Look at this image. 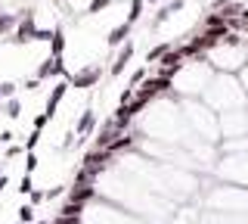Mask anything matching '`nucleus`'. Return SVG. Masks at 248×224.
I'll list each match as a JSON object with an SVG mask.
<instances>
[{"label": "nucleus", "mask_w": 248, "mask_h": 224, "mask_svg": "<svg viewBox=\"0 0 248 224\" xmlns=\"http://www.w3.org/2000/svg\"><path fill=\"white\" fill-rule=\"evenodd\" d=\"M242 16H245V19H248V10H242Z\"/></svg>", "instance_id": "nucleus-34"}, {"label": "nucleus", "mask_w": 248, "mask_h": 224, "mask_svg": "<svg viewBox=\"0 0 248 224\" xmlns=\"http://www.w3.org/2000/svg\"><path fill=\"white\" fill-rule=\"evenodd\" d=\"M143 81H146V69H137V72H134V75H130V81H127V87H134V90H137V87H140V84H143Z\"/></svg>", "instance_id": "nucleus-21"}, {"label": "nucleus", "mask_w": 248, "mask_h": 224, "mask_svg": "<svg viewBox=\"0 0 248 224\" xmlns=\"http://www.w3.org/2000/svg\"><path fill=\"white\" fill-rule=\"evenodd\" d=\"M37 37V25H34V16H31V10H25V16L19 19V25H16V32L10 34L13 44H19V47H25Z\"/></svg>", "instance_id": "nucleus-1"}, {"label": "nucleus", "mask_w": 248, "mask_h": 224, "mask_svg": "<svg viewBox=\"0 0 248 224\" xmlns=\"http://www.w3.org/2000/svg\"><path fill=\"white\" fill-rule=\"evenodd\" d=\"M108 162H112V153L108 150H90L87 156H84V168H87L90 174H99Z\"/></svg>", "instance_id": "nucleus-3"}, {"label": "nucleus", "mask_w": 248, "mask_h": 224, "mask_svg": "<svg viewBox=\"0 0 248 224\" xmlns=\"http://www.w3.org/2000/svg\"><path fill=\"white\" fill-rule=\"evenodd\" d=\"M130 28H134V25H130V22L124 19L121 25H115L112 32H108V37H106V44H108V47H121V44H124V41H127V37H130Z\"/></svg>", "instance_id": "nucleus-8"}, {"label": "nucleus", "mask_w": 248, "mask_h": 224, "mask_svg": "<svg viewBox=\"0 0 248 224\" xmlns=\"http://www.w3.org/2000/svg\"><path fill=\"white\" fill-rule=\"evenodd\" d=\"M16 25H19V19L13 13H0V34H13Z\"/></svg>", "instance_id": "nucleus-12"}, {"label": "nucleus", "mask_w": 248, "mask_h": 224, "mask_svg": "<svg viewBox=\"0 0 248 224\" xmlns=\"http://www.w3.org/2000/svg\"><path fill=\"white\" fill-rule=\"evenodd\" d=\"M146 3H158V0H146Z\"/></svg>", "instance_id": "nucleus-35"}, {"label": "nucleus", "mask_w": 248, "mask_h": 224, "mask_svg": "<svg viewBox=\"0 0 248 224\" xmlns=\"http://www.w3.org/2000/svg\"><path fill=\"white\" fill-rule=\"evenodd\" d=\"M227 25V19H223V13H205V28H223Z\"/></svg>", "instance_id": "nucleus-14"}, {"label": "nucleus", "mask_w": 248, "mask_h": 224, "mask_svg": "<svg viewBox=\"0 0 248 224\" xmlns=\"http://www.w3.org/2000/svg\"><path fill=\"white\" fill-rule=\"evenodd\" d=\"M37 168V156H34V150H28V156H25V172L31 174Z\"/></svg>", "instance_id": "nucleus-25"}, {"label": "nucleus", "mask_w": 248, "mask_h": 224, "mask_svg": "<svg viewBox=\"0 0 248 224\" xmlns=\"http://www.w3.org/2000/svg\"><path fill=\"white\" fill-rule=\"evenodd\" d=\"M46 121H50V115H46V112H41V115L34 119V125H31V128H34V131H44V128H46Z\"/></svg>", "instance_id": "nucleus-26"}, {"label": "nucleus", "mask_w": 248, "mask_h": 224, "mask_svg": "<svg viewBox=\"0 0 248 224\" xmlns=\"http://www.w3.org/2000/svg\"><path fill=\"white\" fill-rule=\"evenodd\" d=\"M34 215H37V212H34V206H31V203H25V206L19 208V221H22V224H31V221H34Z\"/></svg>", "instance_id": "nucleus-19"}, {"label": "nucleus", "mask_w": 248, "mask_h": 224, "mask_svg": "<svg viewBox=\"0 0 248 224\" xmlns=\"http://www.w3.org/2000/svg\"><path fill=\"white\" fill-rule=\"evenodd\" d=\"M0 143H13V131H3V134H0Z\"/></svg>", "instance_id": "nucleus-31"}, {"label": "nucleus", "mask_w": 248, "mask_h": 224, "mask_svg": "<svg viewBox=\"0 0 248 224\" xmlns=\"http://www.w3.org/2000/svg\"><path fill=\"white\" fill-rule=\"evenodd\" d=\"M103 78V69L99 66H90V69H81L78 75H72V87H81V90H87V87H96V81Z\"/></svg>", "instance_id": "nucleus-2"}, {"label": "nucleus", "mask_w": 248, "mask_h": 224, "mask_svg": "<svg viewBox=\"0 0 248 224\" xmlns=\"http://www.w3.org/2000/svg\"><path fill=\"white\" fill-rule=\"evenodd\" d=\"M62 53H65V32L56 28L50 37V56H62Z\"/></svg>", "instance_id": "nucleus-10"}, {"label": "nucleus", "mask_w": 248, "mask_h": 224, "mask_svg": "<svg viewBox=\"0 0 248 224\" xmlns=\"http://www.w3.org/2000/svg\"><path fill=\"white\" fill-rule=\"evenodd\" d=\"M170 50H174V47H170L168 41H165V44H155V47H152L149 53H146V63H158V59H165Z\"/></svg>", "instance_id": "nucleus-11"}, {"label": "nucleus", "mask_w": 248, "mask_h": 224, "mask_svg": "<svg viewBox=\"0 0 248 224\" xmlns=\"http://www.w3.org/2000/svg\"><path fill=\"white\" fill-rule=\"evenodd\" d=\"M37 140H41V131H34V128H31V134H28V140H25V153H28V150H34Z\"/></svg>", "instance_id": "nucleus-23"}, {"label": "nucleus", "mask_w": 248, "mask_h": 224, "mask_svg": "<svg viewBox=\"0 0 248 224\" xmlns=\"http://www.w3.org/2000/svg\"><path fill=\"white\" fill-rule=\"evenodd\" d=\"M93 128H96V112H93V109H84L81 119H78V125H75V134L78 137H90Z\"/></svg>", "instance_id": "nucleus-7"}, {"label": "nucleus", "mask_w": 248, "mask_h": 224, "mask_svg": "<svg viewBox=\"0 0 248 224\" xmlns=\"http://www.w3.org/2000/svg\"><path fill=\"white\" fill-rule=\"evenodd\" d=\"M121 134V128H118V121L115 119H108L103 128H99V137H96V150H108V143L115 140V137Z\"/></svg>", "instance_id": "nucleus-4"}, {"label": "nucleus", "mask_w": 248, "mask_h": 224, "mask_svg": "<svg viewBox=\"0 0 248 224\" xmlns=\"http://www.w3.org/2000/svg\"><path fill=\"white\" fill-rule=\"evenodd\" d=\"M65 94H68V84H65V81H59L56 87L50 90V97H46V109H44L46 115H50V119L56 115V109H59V103H62V100H65Z\"/></svg>", "instance_id": "nucleus-5"}, {"label": "nucleus", "mask_w": 248, "mask_h": 224, "mask_svg": "<svg viewBox=\"0 0 248 224\" xmlns=\"http://www.w3.org/2000/svg\"><path fill=\"white\" fill-rule=\"evenodd\" d=\"M53 32H56V28H37V37H34V41H50Z\"/></svg>", "instance_id": "nucleus-27"}, {"label": "nucleus", "mask_w": 248, "mask_h": 224, "mask_svg": "<svg viewBox=\"0 0 248 224\" xmlns=\"http://www.w3.org/2000/svg\"><path fill=\"white\" fill-rule=\"evenodd\" d=\"M6 184H10V177H6V174H0V190H3Z\"/></svg>", "instance_id": "nucleus-32"}, {"label": "nucleus", "mask_w": 248, "mask_h": 224, "mask_svg": "<svg viewBox=\"0 0 248 224\" xmlns=\"http://www.w3.org/2000/svg\"><path fill=\"white\" fill-rule=\"evenodd\" d=\"M16 87H19L16 81H0V100H10V97H16Z\"/></svg>", "instance_id": "nucleus-20"}, {"label": "nucleus", "mask_w": 248, "mask_h": 224, "mask_svg": "<svg viewBox=\"0 0 248 224\" xmlns=\"http://www.w3.org/2000/svg\"><path fill=\"white\" fill-rule=\"evenodd\" d=\"M68 196H72L75 203H87V199H93V196H96V190H93V184H75Z\"/></svg>", "instance_id": "nucleus-9"}, {"label": "nucleus", "mask_w": 248, "mask_h": 224, "mask_svg": "<svg viewBox=\"0 0 248 224\" xmlns=\"http://www.w3.org/2000/svg\"><path fill=\"white\" fill-rule=\"evenodd\" d=\"M143 6H146V0H130V10H127V22H130V25L143 16Z\"/></svg>", "instance_id": "nucleus-16"}, {"label": "nucleus", "mask_w": 248, "mask_h": 224, "mask_svg": "<svg viewBox=\"0 0 248 224\" xmlns=\"http://www.w3.org/2000/svg\"><path fill=\"white\" fill-rule=\"evenodd\" d=\"M37 84H41V78L34 75V78H28V81H25V90H37Z\"/></svg>", "instance_id": "nucleus-29"}, {"label": "nucleus", "mask_w": 248, "mask_h": 224, "mask_svg": "<svg viewBox=\"0 0 248 224\" xmlns=\"http://www.w3.org/2000/svg\"><path fill=\"white\" fill-rule=\"evenodd\" d=\"M180 6H183V0H174L170 6H161V10H158V16H155V25H161L165 19H170V13H177Z\"/></svg>", "instance_id": "nucleus-13"}, {"label": "nucleus", "mask_w": 248, "mask_h": 224, "mask_svg": "<svg viewBox=\"0 0 248 224\" xmlns=\"http://www.w3.org/2000/svg\"><path fill=\"white\" fill-rule=\"evenodd\" d=\"M28 199H31V206H41L44 199H46V190H31V193H28Z\"/></svg>", "instance_id": "nucleus-24"}, {"label": "nucleus", "mask_w": 248, "mask_h": 224, "mask_svg": "<svg viewBox=\"0 0 248 224\" xmlns=\"http://www.w3.org/2000/svg\"><path fill=\"white\" fill-rule=\"evenodd\" d=\"M3 115H10V119H19V115H22V103H19L16 97H10V100L3 103Z\"/></svg>", "instance_id": "nucleus-15"}, {"label": "nucleus", "mask_w": 248, "mask_h": 224, "mask_svg": "<svg viewBox=\"0 0 248 224\" xmlns=\"http://www.w3.org/2000/svg\"><path fill=\"white\" fill-rule=\"evenodd\" d=\"M230 3H239V0H214V10H223V6H230Z\"/></svg>", "instance_id": "nucleus-30"}, {"label": "nucleus", "mask_w": 248, "mask_h": 224, "mask_svg": "<svg viewBox=\"0 0 248 224\" xmlns=\"http://www.w3.org/2000/svg\"><path fill=\"white\" fill-rule=\"evenodd\" d=\"M62 190H65V187H62V184H56V187H50V190H46V199H56Z\"/></svg>", "instance_id": "nucleus-28"}, {"label": "nucleus", "mask_w": 248, "mask_h": 224, "mask_svg": "<svg viewBox=\"0 0 248 224\" xmlns=\"http://www.w3.org/2000/svg\"><path fill=\"white\" fill-rule=\"evenodd\" d=\"M115 0H90L87 3V16H96V13H103L106 6H112Z\"/></svg>", "instance_id": "nucleus-18"}, {"label": "nucleus", "mask_w": 248, "mask_h": 224, "mask_svg": "<svg viewBox=\"0 0 248 224\" xmlns=\"http://www.w3.org/2000/svg\"><path fill=\"white\" fill-rule=\"evenodd\" d=\"M31 224H46V221H31Z\"/></svg>", "instance_id": "nucleus-33"}, {"label": "nucleus", "mask_w": 248, "mask_h": 224, "mask_svg": "<svg viewBox=\"0 0 248 224\" xmlns=\"http://www.w3.org/2000/svg\"><path fill=\"white\" fill-rule=\"evenodd\" d=\"M130 56H134V44H130V41H124V44H121V50H118V59L112 63V78H118L124 69H127Z\"/></svg>", "instance_id": "nucleus-6"}, {"label": "nucleus", "mask_w": 248, "mask_h": 224, "mask_svg": "<svg viewBox=\"0 0 248 224\" xmlns=\"http://www.w3.org/2000/svg\"><path fill=\"white\" fill-rule=\"evenodd\" d=\"M81 212H84V203H75V199H68V203L62 206V212H59V215H72V218H81Z\"/></svg>", "instance_id": "nucleus-17"}, {"label": "nucleus", "mask_w": 248, "mask_h": 224, "mask_svg": "<svg viewBox=\"0 0 248 224\" xmlns=\"http://www.w3.org/2000/svg\"><path fill=\"white\" fill-rule=\"evenodd\" d=\"M31 190H34V187H31V174L25 172V174H22V181H19V193H25V196H28Z\"/></svg>", "instance_id": "nucleus-22"}]
</instances>
